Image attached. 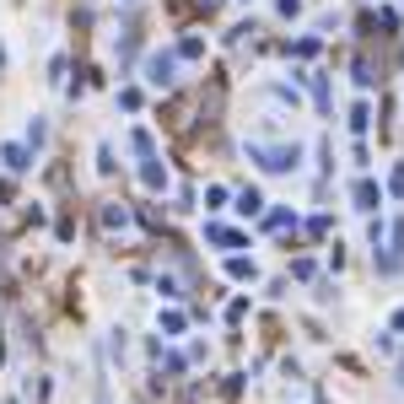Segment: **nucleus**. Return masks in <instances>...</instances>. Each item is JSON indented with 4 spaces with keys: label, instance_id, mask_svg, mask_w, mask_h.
I'll list each match as a JSON object with an SVG mask.
<instances>
[{
    "label": "nucleus",
    "instance_id": "nucleus-1",
    "mask_svg": "<svg viewBox=\"0 0 404 404\" xmlns=\"http://www.w3.org/2000/svg\"><path fill=\"white\" fill-rule=\"evenodd\" d=\"M146 76H151L157 86H167V81H172V54H151V60H146Z\"/></svg>",
    "mask_w": 404,
    "mask_h": 404
},
{
    "label": "nucleus",
    "instance_id": "nucleus-2",
    "mask_svg": "<svg viewBox=\"0 0 404 404\" xmlns=\"http://www.w3.org/2000/svg\"><path fill=\"white\" fill-rule=\"evenodd\" d=\"M0 157H6V167H11V172H22V167H27V151H22V146H6Z\"/></svg>",
    "mask_w": 404,
    "mask_h": 404
}]
</instances>
